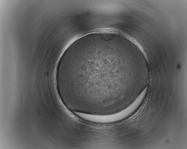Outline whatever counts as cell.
Here are the masks:
<instances>
[{
  "label": "cell",
  "instance_id": "cell-1",
  "mask_svg": "<svg viewBox=\"0 0 187 149\" xmlns=\"http://www.w3.org/2000/svg\"><path fill=\"white\" fill-rule=\"evenodd\" d=\"M106 46L95 44L78 51L60 69V80L74 100L93 106L106 105V86L115 82L119 72L108 65Z\"/></svg>",
  "mask_w": 187,
  "mask_h": 149
},
{
  "label": "cell",
  "instance_id": "cell-2",
  "mask_svg": "<svg viewBox=\"0 0 187 149\" xmlns=\"http://www.w3.org/2000/svg\"><path fill=\"white\" fill-rule=\"evenodd\" d=\"M145 97L141 93L130 105L124 110L118 113L110 115H100L81 113V119L85 121L97 123H109L120 120L127 117L134 112L139 106Z\"/></svg>",
  "mask_w": 187,
  "mask_h": 149
}]
</instances>
